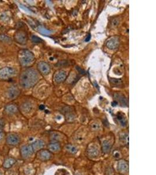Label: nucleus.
<instances>
[{"instance_id": "1", "label": "nucleus", "mask_w": 156, "mask_h": 175, "mask_svg": "<svg viewBox=\"0 0 156 175\" xmlns=\"http://www.w3.org/2000/svg\"><path fill=\"white\" fill-rule=\"evenodd\" d=\"M39 80L38 73L35 70L29 68L21 73L19 77V84L25 89H30L37 84Z\"/></svg>"}, {"instance_id": "2", "label": "nucleus", "mask_w": 156, "mask_h": 175, "mask_svg": "<svg viewBox=\"0 0 156 175\" xmlns=\"http://www.w3.org/2000/svg\"><path fill=\"white\" fill-rule=\"evenodd\" d=\"M18 60L20 64L23 67L31 65L35 60L33 53L29 50L22 49L18 52Z\"/></svg>"}, {"instance_id": "3", "label": "nucleus", "mask_w": 156, "mask_h": 175, "mask_svg": "<svg viewBox=\"0 0 156 175\" xmlns=\"http://www.w3.org/2000/svg\"><path fill=\"white\" fill-rule=\"evenodd\" d=\"M16 74V71L15 68L9 67H3L0 69V80H8Z\"/></svg>"}, {"instance_id": "4", "label": "nucleus", "mask_w": 156, "mask_h": 175, "mask_svg": "<svg viewBox=\"0 0 156 175\" xmlns=\"http://www.w3.org/2000/svg\"><path fill=\"white\" fill-rule=\"evenodd\" d=\"M14 40L16 43L24 45L28 41L27 33L23 30H18L14 35Z\"/></svg>"}, {"instance_id": "5", "label": "nucleus", "mask_w": 156, "mask_h": 175, "mask_svg": "<svg viewBox=\"0 0 156 175\" xmlns=\"http://www.w3.org/2000/svg\"><path fill=\"white\" fill-rule=\"evenodd\" d=\"M33 150L31 145H26L23 146L21 149V154L23 158H28L33 153Z\"/></svg>"}, {"instance_id": "6", "label": "nucleus", "mask_w": 156, "mask_h": 175, "mask_svg": "<svg viewBox=\"0 0 156 175\" xmlns=\"http://www.w3.org/2000/svg\"><path fill=\"white\" fill-rule=\"evenodd\" d=\"M119 44V39L118 37H112L106 42V46L110 50H115Z\"/></svg>"}, {"instance_id": "7", "label": "nucleus", "mask_w": 156, "mask_h": 175, "mask_svg": "<svg viewBox=\"0 0 156 175\" xmlns=\"http://www.w3.org/2000/svg\"><path fill=\"white\" fill-rule=\"evenodd\" d=\"M38 68L39 72L44 76L49 74L50 72V67L49 65L44 61H41L38 63Z\"/></svg>"}, {"instance_id": "8", "label": "nucleus", "mask_w": 156, "mask_h": 175, "mask_svg": "<svg viewBox=\"0 0 156 175\" xmlns=\"http://www.w3.org/2000/svg\"><path fill=\"white\" fill-rule=\"evenodd\" d=\"M20 94V90L16 87H11L8 88L6 92V96L9 99H15Z\"/></svg>"}, {"instance_id": "9", "label": "nucleus", "mask_w": 156, "mask_h": 175, "mask_svg": "<svg viewBox=\"0 0 156 175\" xmlns=\"http://www.w3.org/2000/svg\"><path fill=\"white\" fill-rule=\"evenodd\" d=\"M20 142L19 137L16 134H11L6 138V143L9 145H16Z\"/></svg>"}, {"instance_id": "10", "label": "nucleus", "mask_w": 156, "mask_h": 175, "mask_svg": "<svg viewBox=\"0 0 156 175\" xmlns=\"http://www.w3.org/2000/svg\"><path fill=\"white\" fill-rule=\"evenodd\" d=\"M66 79V73L65 71H57L55 76V81L57 83H61Z\"/></svg>"}, {"instance_id": "11", "label": "nucleus", "mask_w": 156, "mask_h": 175, "mask_svg": "<svg viewBox=\"0 0 156 175\" xmlns=\"http://www.w3.org/2000/svg\"><path fill=\"white\" fill-rule=\"evenodd\" d=\"M38 157L40 160L45 161L49 160L51 158L52 154L49 151L47 150H42L39 152Z\"/></svg>"}, {"instance_id": "12", "label": "nucleus", "mask_w": 156, "mask_h": 175, "mask_svg": "<svg viewBox=\"0 0 156 175\" xmlns=\"http://www.w3.org/2000/svg\"><path fill=\"white\" fill-rule=\"evenodd\" d=\"M129 169L128 164L123 159H121L118 162V170L120 172L122 173H125L127 172Z\"/></svg>"}, {"instance_id": "13", "label": "nucleus", "mask_w": 156, "mask_h": 175, "mask_svg": "<svg viewBox=\"0 0 156 175\" xmlns=\"http://www.w3.org/2000/svg\"><path fill=\"white\" fill-rule=\"evenodd\" d=\"M87 153L88 156L91 158H95L99 155V150L95 146H91L88 148Z\"/></svg>"}, {"instance_id": "14", "label": "nucleus", "mask_w": 156, "mask_h": 175, "mask_svg": "<svg viewBox=\"0 0 156 175\" xmlns=\"http://www.w3.org/2000/svg\"><path fill=\"white\" fill-rule=\"evenodd\" d=\"M33 151H37L42 149L45 146V143L42 140H36L31 145Z\"/></svg>"}, {"instance_id": "15", "label": "nucleus", "mask_w": 156, "mask_h": 175, "mask_svg": "<svg viewBox=\"0 0 156 175\" xmlns=\"http://www.w3.org/2000/svg\"><path fill=\"white\" fill-rule=\"evenodd\" d=\"M5 111L9 114H13L18 111V107L15 104H9L5 107Z\"/></svg>"}, {"instance_id": "16", "label": "nucleus", "mask_w": 156, "mask_h": 175, "mask_svg": "<svg viewBox=\"0 0 156 175\" xmlns=\"http://www.w3.org/2000/svg\"><path fill=\"white\" fill-rule=\"evenodd\" d=\"M111 149V144L108 141H104L102 144V152L105 154H108L110 152Z\"/></svg>"}, {"instance_id": "17", "label": "nucleus", "mask_w": 156, "mask_h": 175, "mask_svg": "<svg viewBox=\"0 0 156 175\" xmlns=\"http://www.w3.org/2000/svg\"><path fill=\"white\" fill-rule=\"evenodd\" d=\"M15 162H16V160L14 158H9L6 159L4 161V164H3V167L5 168L8 169V168H9L11 167H12L15 164Z\"/></svg>"}, {"instance_id": "18", "label": "nucleus", "mask_w": 156, "mask_h": 175, "mask_svg": "<svg viewBox=\"0 0 156 175\" xmlns=\"http://www.w3.org/2000/svg\"><path fill=\"white\" fill-rule=\"evenodd\" d=\"M32 109V106L31 103L29 102H25L23 103L21 106V110L23 112L28 113H29Z\"/></svg>"}, {"instance_id": "19", "label": "nucleus", "mask_w": 156, "mask_h": 175, "mask_svg": "<svg viewBox=\"0 0 156 175\" xmlns=\"http://www.w3.org/2000/svg\"><path fill=\"white\" fill-rule=\"evenodd\" d=\"M49 148L52 152H57L59 151L60 148V145L58 143H52L49 144Z\"/></svg>"}, {"instance_id": "20", "label": "nucleus", "mask_w": 156, "mask_h": 175, "mask_svg": "<svg viewBox=\"0 0 156 175\" xmlns=\"http://www.w3.org/2000/svg\"><path fill=\"white\" fill-rule=\"evenodd\" d=\"M66 149L67 151L68 152L72 154H76L77 151L78 150L77 148L76 147H75L72 144H67L66 145Z\"/></svg>"}, {"instance_id": "21", "label": "nucleus", "mask_w": 156, "mask_h": 175, "mask_svg": "<svg viewBox=\"0 0 156 175\" xmlns=\"http://www.w3.org/2000/svg\"><path fill=\"white\" fill-rule=\"evenodd\" d=\"M0 42H3V43H9L12 42V40H11V38L9 37V36H8L7 35H6L5 34L1 33L0 34Z\"/></svg>"}, {"instance_id": "22", "label": "nucleus", "mask_w": 156, "mask_h": 175, "mask_svg": "<svg viewBox=\"0 0 156 175\" xmlns=\"http://www.w3.org/2000/svg\"><path fill=\"white\" fill-rule=\"evenodd\" d=\"M115 97L116 100H118V101L119 100V102H122V103H125V102H126V99L123 95H121V94L119 93H116L115 95Z\"/></svg>"}, {"instance_id": "23", "label": "nucleus", "mask_w": 156, "mask_h": 175, "mask_svg": "<svg viewBox=\"0 0 156 175\" xmlns=\"http://www.w3.org/2000/svg\"><path fill=\"white\" fill-rule=\"evenodd\" d=\"M38 30H39V32H40L41 34L44 35H49L52 33L50 30L45 29L43 27H41V26L39 28Z\"/></svg>"}, {"instance_id": "24", "label": "nucleus", "mask_w": 156, "mask_h": 175, "mask_svg": "<svg viewBox=\"0 0 156 175\" xmlns=\"http://www.w3.org/2000/svg\"><path fill=\"white\" fill-rule=\"evenodd\" d=\"M111 83L112 84H113L114 86H121L122 84V81L121 80H118V79H110Z\"/></svg>"}, {"instance_id": "25", "label": "nucleus", "mask_w": 156, "mask_h": 175, "mask_svg": "<svg viewBox=\"0 0 156 175\" xmlns=\"http://www.w3.org/2000/svg\"><path fill=\"white\" fill-rule=\"evenodd\" d=\"M31 40L32 41V42H33L35 43H39L43 42V40L40 37H39L38 36H36L35 35L32 36Z\"/></svg>"}, {"instance_id": "26", "label": "nucleus", "mask_w": 156, "mask_h": 175, "mask_svg": "<svg viewBox=\"0 0 156 175\" xmlns=\"http://www.w3.org/2000/svg\"><path fill=\"white\" fill-rule=\"evenodd\" d=\"M120 23V19L119 18H114L112 22H111V24H112V26H117Z\"/></svg>"}, {"instance_id": "27", "label": "nucleus", "mask_w": 156, "mask_h": 175, "mask_svg": "<svg viewBox=\"0 0 156 175\" xmlns=\"http://www.w3.org/2000/svg\"><path fill=\"white\" fill-rule=\"evenodd\" d=\"M118 120H119V121L121 122V124L122 126H125L126 125V120L123 117V116H122V115H118Z\"/></svg>"}, {"instance_id": "28", "label": "nucleus", "mask_w": 156, "mask_h": 175, "mask_svg": "<svg viewBox=\"0 0 156 175\" xmlns=\"http://www.w3.org/2000/svg\"><path fill=\"white\" fill-rule=\"evenodd\" d=\"M4 126H5V121L3 119H0V129L2 130V128L4 127Z\"/></svg>"}, {"instance_id": "29", "label": "nucleus", "mask_w": 156, "mask_h": 175, "mask_svg": "<svg viewBox=\"0 0 156 175\" xmlns=\"http://www.w3.org/2000/svg\"><path fill=\"white\" fill-rule=\"evenodd\" d=\"M99 128V125L98 124H96V123H94L92 125V128L94 130H98Z\"/></svg>"}, {"instance_id": "30", "label": "nucleus", "mask_w": 156, "mask_h": 175, "mask_svg": "<svg viewBox=\"0 0 156 175\" xmlns=\"http://www.w3.org/2000/svg\"><path fill=\"white\" fill-rule=\"evenodd\" d=\"M4 137V132L2 130L0 129V141Z\"/></svg>"}, {"instance_id": "31", "label": "nucleus", "mask_w": 156, "mask_h": 175, "mask_svg": "<svg viewBox=\"0 0 156 175\" xmlns=\"http://www.w3.org/2000/svg\"><path fill=\"white\" fill-rule=\"evenodd\" d=\"M39 109H40V110H44V109H45V106L43 105V104L40 105V106H39Z\"/></svg>"}, {"instance_id": "32", "label": "nucleus", "mask_w": 156, "mask_h": 175, "mask_svg": "<svg viewBox=\"0 0 156 175\" xmlns=\"http://www.w3.org/2000/svg\"><path fill=\"white\" fill-rule=\"evenodd\" d=\"M91 39V35H88V37L85 39V41H86V42H88V41H89V39Z\"/></svg>"}, {"instance_id": "33", "label": "nucleus", "mask_w": 156, "mask_h": 175, "mask_svg": "<svg viewBox=\"0 0 156 175\" xmlns=\"http://www.w3.org/2000/svg\"><path fill=\"white\" fill-rule=\"evenodd\" d=\"M0 175H2V174H1V172H0Z\"/></svg>"}]
</instances>
